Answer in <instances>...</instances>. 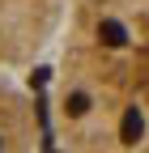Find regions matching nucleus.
<instances>
[{
  "label": "nucleus",
  "instance_id": "nucleus-1",
  "mask_svg": "<svg viewBox=\"0 0 149 153\" xmlns=\"http://www.w3.org/2000/svg\"><path fill=\"white\" fill-rule=\"evenodd\" d=\"M55 43L60 153H149V0H68Z\"/></svg>",
  "mask_w": 149,
  "mask_h": 153
},
{
  "label": "nucleus",
  "instance_id": "nucleus-2",
  "mask_svg": "<svg viewBox=\"0 0 149 153\" xmlns=\"http://www.w3.org/2000/svg\"><path fill=\"white\" fill-rule=\"evenodd\" d=\"M68 0H0V68H26L55 43Z\"/></svg>",
  "mask_w": 149,
  "mask_h": 153
},
{
  "label": "nucleus",
  "instance_id": "nucleus-3",
  "mask_svg": "<svg viewBox=\"0 0 149 153\" xmlns=\"http://www.w3.org/2000/svg\"><path fill=\"white\" fill-rule=\"evenodd\" d=\"M0 153H43L39 106L9 76H0Z\"/></svg>",
  "mask_w": 149,
  "mask_h": 153
}]
</instances>
